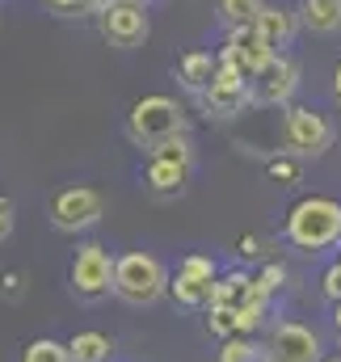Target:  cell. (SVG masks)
<instances>
[{"instance_id": "6da1fadb", "label": "cell", "mask_w": 341, "mask_h": 362, "mask_svg": "<svg viewBox=\"0 0 341 362\" xmlns=\"http://www.w3.org/2000/svg\"><path fill=\"white\" fill-rule=\"evenodd\" d=\"M282 240L299 253H325L341 245V202L329 194H304L287 206Z\"/></svg>"}, {"instance_id": "7a4b0ae2", "label": "cell", "mask_w": 341, "mask_h": 362, "mask_svg": "<svg viewBox=\"0 0 341 362\" xmlns=\"http://www.w3.org/2000/svg\"><path fill=\"white\" fill-rule=\"evenodd\" d=\"M185 127H190V118H185L181 101L169 97V93H148V97L131 101L127 122H122L127 139L135 148H144V152H152L156 144H165L173 135H185Z\"/></svg>"}, {"instance_id": "3957f363", "label": "cell", "mask_w": 341, "mask_h": 362, "mask_svg": "<svg viewBox=\"0 0 341 362\" xmlns=\"http://www.w3.org/2000/svg\"><path fill=\"white\" fill-rule=\"evenodd\" d=\"M173 274L169 266L148 253V249H131V253H118V270H114V299L131 303V308H152L169 295Z\"/></svg>"}, {"instance_id": "277c9868", "label": "cell", "mask_w": 341, "mask_h": 362, "mask_svg": "<svg viewBox=\"0 0 341 362\" xmlns=\"http://www.w3.org/2000/svg\"><path fill=\"white\" fill-rule=\"evenodd\" d=\"M114 270H118V253H110V245L81 240L68 257V295L76 303L110 299L114 295Z\"/></svg>"}, {"instance_id": "5b68a950", "label": "cell", "mask_w": 341, "mask_h": 362, "mask_svg": "<svg viewBox=\"0 0 341 362\" xmlns=\"http://www.w3.org/2000/svg\"><path fill=\"white\" fill-rule=\"evenodd\" d=\"M337 139V127L329 114L312 110V105H287L282 110V152L299 156V160H320Z\"/></svg>"}, {"instance_id": "8992f818", "label": "cell", "mask_w": 341, "mask_h": 362, "mask_svg": "<svg viewBox=\"0 0 341 362\" xmlns=\"http://www.w3.org/2000/svg\"><path fill=\"white\" fill-rule=\"evenodd\" d=\"M47 219L64 236H85L105 219V198L93 185H59L47 198Z\"/></svg>"}, {"instance_id": "52a82bcc", "label": "cell", "mask_w": 341, "mask_h": 362, "mask_svg": "<svg viewBox=\"0 0 341 362\" xmlns=\"http://www.w3.org/2000/svg\"><path fill=\"white\" fill-rule=\"evenodd\" d=\"M198 101H202V110L211 118H236V114H245L253 105V81L245 72H236L232 64H219L211 85L198 93Z\"/></svg>"}, {"instance_id": "ba28073f", "label": "cell", "mask_w": 341, "mask_h": 362, "mask_svg": "<svg viewBox=\"0 0 341 362\" xmlns=\"http://www.w3.org/2000/svg\"><path fill=\"white\" fill-rule=\"evenodd\" d=\"M97 34L110 42V47H118V51H135V47H144L148 42V34H152V21H148V8L144 4H105L97 17Z\"/></svg>"}, {"instance_id": "9c48e42d", "label": "cell", "mask_w": 341, "mask_h": 362, "mask_svg": "<svg viewBox=\"0 0 341 362\" xmlns=\"http://www.w3.org/2000/svg\"><path fill=\"white\" fill-rule=\"evenodd\" d=\"M278 51L257 34V25H241V30H228L224 34V42H219V51H215V59L219 64H232L236 72H245L249 81L261 76L265 68H270V59H274Z\"/></svg>"}, {"instance_id": "30bf717a", "label": "cell", "mask_w": 341, "mask_h": 362, "mask_svg": "<svg viewBox=\"0 0 341 362\" xmlns=\"http://www.w3.org/2000/svg\"><path fill=\"white\" fill-rule=\"evenodd\" d=\"M265 354L274 362H320L325 358V346H320V333L304 320H278L265 337Z\"/></svg>"}, {"instance_id": "8fae6325", "label": "cell", "mask_w": 341, "mask_h": 362, "mask_svg": "<svg viewBox=\"0 0 341 362\" xmlns=\"http://www.w3.org/2000/svg\"><path fill=\"white\" fill-rule=\"evenodd\" d=\"M295 93H299V64L287 55V51H278L274 59H270V68L253 76V105H265V110H287L291 101H295Z\"/></svg>"}, {"instance_id": "7c38bea8", "label": "cell", "mask_w": 341, "mask_h": 362, "mask_svg": "<svg viewBox=\"0 0 341 362\" xmlns=\"http://www.w3.org/2000/svg\"><path fill=\"white\" fill-rule=\"evenodd\" d=\"M190 177H194L190 165L161 160V156H144V169H139V181L152 198H181L190 189Z\"/></svg>"}, {"instance_id": "4fadbf2b", "label": "cell", "mask_w": 341, "mask_h": 362, "mask_svg": "<svg viewBox=\"0 0 341 362\" xmlns=\"http://www.w3.org/2000/svg\"><path fill=\"white\" fill-rule=\"evenodd\" d=\"M299 30H304V21H299V8L265 0V8H261V17H257V34H261V38H265L274 51H287V47L299 38Z\"/></svg>"}, {"instance_id": "5bb4252c", "label": "cell", "mask_w": 341, "mask_h": 362, "mask_svg": "<svg viewBox=\"0 0 341 362\" xmlns=\"http://www.w3.org/2000/svg\"><path fill=\"white\" fill-rule=\"evenodd\" d=\"M215 68H219L215 51H202V47H194V51L177 55V64H173V76L181 81V89H185V93H194V97H198V93L211 85Z\"/></svg>"}, {"instance_id": "9a60e30c", "label": "cell", "mask_w": 341, "mask_h": 362, "mask_svg": "<svg viewBox=\"0 0 341 362\" xmlns=\"http://www.w3.org/2000/svg\"><path fill=\"white\" fill-rule=\"evenodd\" d=\"M169 295L177 308H190V312H207L211 299H215V282L211 278H198V274H185L177 270L169 282Z\"/></svg>"}, {"instance_id": "2e32d148", "label": "cell", "mask_w": 341, "mask_h": 362, "mask_svg": "<svg viewBox=\"0 0 341 362\" xmlns=\"http://www.w3.org/2000/svg\"><path fill=\"white\" fill-rule=\"evenodd\" d=\"M299 21L308 34L333 38L341 30V0H299Z\"/></svg>"}, {"instance_id": "e0dca14e", "label": "cell", "mask_w": 341, "mask_h": 362, "mask_svg": "<svg viewBox=\"0 0 341 362\" xmlns=\"http://www.w3.org/2000/svg\"><path fill=\"white\" fill-rule=\"evenodd\" d=\"M68 354L72 362H114V337L101 329H81L68 337Z\"/></svg>"}, {"instance_id": "ac0fdd59", "label": "cell", "mask_w": 341, "mask_h": 362, "mask_svg": "<svg viewBox=\"0 0 341 362\" xmlns=\"http://www.w3.org/2000/svg\"><path fill=\"white\" fill-rule=\"evenodd\" d=\"M265 0H215V13L224 21V30H241V25H257Z\"/></svg>"}, {"instance_id": "d6986e66", "label": "cell", "mask_w": 341, "mask_h": 362, "mask_svg": "<svg viewBox=\"0 0 341 362\" xmlns=\"http://www.w3.org/2000/svg\"><path fill=\"white\" fill-rule=\"evenodd\" d=\"M207 333L228 341V337H241V312L228 308V303H211L207 308Z\"/></svg>"}, {"instance_id": "ffe728a7", "label": "cell", "mask_w": 341, "mask_h": 362, "mask_svg": "<svg viewBox=\"0 0 341 362\" xmlns=\"http://www.w3.org/2000/svg\"><path fill=\"white\" fill-rule=\"evenodd\" d=\"M17 362H72L68 354V341H55V337H34L21 346V358Z\"/></svg>"}, {"instance_id": "44dd1931", "label": "cell", "mask_w": 341, "mask_h": 362, "mask_svg": "<svg viewBox=\"0 0 341 362\" xmlns=\"http://www.w3.org/2000/svg\"><path fill=\"white\" fill-rule=\"evenodd\" d=\"M265 358V346L257 341V337H228V341H219V362H261Z\"/></svg>"}, {"instance_id": "7402d4cb", "label": "cell", "mask_w": 341, "mask_h": 362, "mask_svg": "<svg viewBox=\"0 0 341 362\" xmlns=\"http://www.w3.org/2000/svg\"><path fill=\"white\" fill-rule=\"evenodd\" d=\"M148 156H161V160H177V165H198V152H194V144H190V135H173L165 144H156Z\"/></svg>"}, {"instance_id": "603a6c76", "label": "cell", "mask_w": 341, "mask_h": 362, "mask_svg": "<svg viewBox=\"0 0 341 362\" xmlns=\"http://www.w3.org/2000/svg\"><path fill=\"white\" fill-rule=\"evenodd\" d=\"M42 8L59 21H85L97 13V0H42Z\"/></svg>"}, {"instance_id": "cb8c5ba5", "label": "cell", "mask_w": 341, "mask_h": 362, "mask_svg": "<svg viewBox=\"0 0 341 362\" xmlns=\"http://www.w3.org/2000/svg\"><path fill=\"white\" fill-rule=\"evenodd\" d=\"M265 173L274 181H282V185H295L299 173H304V160L299 156H291V152H278V156H270L265 160Z\"/></svg>"}, {"instance_id": "d4e9b609", "label": "cell", "mask_w": 341, "mask_h": 362, "mask_svg": "<svg viewBox=\"0 0 341 362\" xmlns=\"http://www.w3.org/2000/svg\"><path fill=\"white\" fill-rule=\"evenodd\" d=\"M0 299H4V303H21V299H25V270L0 266Z\"/></svg>"}, {"instance_id": "484cf974", "label": "cell", "mask_w": 341, "mask_h": 362, "mask_svg": "<svg viewBox=\"0 0 341 362\" xmlns=\"http://www.w3.org/2000/svg\"><path fill=\"white\" fill-rule=\"evenodd\" d=\"M177 270H185V274H198V278H219V266H215V257L211 253H185L181 262H177Z\"/></svg>"}, {"instance_id": "4316f807", "label": "cell", "mask_w": 341, "mask_h": 362, "mask_svg": "<svg viewBox=\"0 0 341 362\" xmlns=\"http://www.w3.org/2000/svg\"><path fill=\"white\" fill-rule=\"evenodd\" d=\"M257 286H261V291L274 299V295L287 286V266H278V262H265V266L257 270Z\"/></svg>"}, {"instance_id": "83f0119b", "label": "cell", "mask_w": 341, "mask_h": 362, "mask_svg": "<svg viewBox=\"0 0 341 362\" xmlns=\"http://www.w3.org/2000/svg\"><path fill=\"white\" fill-rule=\"evenodd\" d=\"M320 291H325L329 303H337L341 299V262H329V266L320 270Z\"/></svg>"}, {"instance_id": "f1b7e54d", "label": "cell", "mask_w": 341, "mask_h": 362, "mask_svg": "<svg viewBox=\"0 0 341 362\" xmlns=\"http://www.w3.org/2000/svg\"><path fill=\"white\" fill-rule=\"evenodd\" d=\"M13 228H17V206H13V202L0 194V245L13 236Z\"/></svg>"}, {"instance_id": "f546056e", "label": "cell", "mask_w": 341, "mask_h": 362, "mask_svg": "<svg viewBox=\"0 0 341 362\" xmlns=\"http://www.w3.org/2000/svg\"><path fill=\"white\" fill-rule=\"evenodd\" d=\"M236 257H261V240H257L253 232L236 240Z\"/></svg>"}, {"instance_id": "4dcf8cb0", "label": "cell", "mask_w": 341, "mask_h": 362, "mask_svg": "<svg viewBox=\"0 0 341 362\" xmlns=\"http://www.w3.org/2000/svg\"><path fill=\"white\" fill-rule=\"evenodd\" d=\"M333 101H337V105H341V64H337V68H333Z\"/></svg>"}, {"instance_id": "1f68e13d", "label": "cell", "mask_w": 341, "mask_h": 362, "mask_svg": "<svg viewBox=\"0 0 341 362\" xmlns=\"http://www.w3.org/2000/svg\"><path fill=\"white\" fill-rule=\"evenodd\" d=\"M329 316H333V329H337V333H341V299H337V303H333V312H329Z\"/></svg>"}, {"instance_id": "d6a6232c", "label": "cell", "mask_w": 341, "mask_h": 362, "mask_svg": "<svg viewBox=\"0 0 341 362\" xmlns=\"http://www.w3.org/2000/svg\"><path fill=\"white\" fill-rule=\"evenodd\" d=\"M114 4H144L148 8V0H114Z\"/></svg>"}, {"instance_id": "836d02e7", "label": "cell", "mask_w": 341, "mask_h": 362, "mask_svg": "<svg viewBox=\"0 0 341 362\" xmlns=\"http://www.w3.org/2000/svg\"><path fill=\"white\" fill-rule=\"evenodd\" d=\"M320 362H341V354H333V358H320Z\"/></svg>"}, {"instance_id": "e575fe53", "label": "cell", "mask_w": 341, "mask_h": 362, "mask_svg": "<svg viewBox=\"0 0 341 362\" xmlns=\"http://www.w3.org/2000/svg\"><path fill=\"white\" fill-rule=\"evenodd\" d=\"M333 262H341V245H337V257H333Z\"/></svg>"}, {"instance_id": "d590c367", "label": "cell", "mask_w": 341, "mask_h": 362, "mask_svg": "<svg viewBox=\"0 0 341 362\" xmlns=\"http://www.w3.org/2000/svg\"><path fill=\"white\" fill-rule=\"evenodd\" d=\"M261 362H274V358H270V354H265V358H261Z\"/></svg>"}]
</instances>
